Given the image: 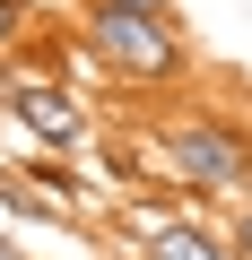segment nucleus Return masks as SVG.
<instances>
[{
	"label": "nucleus",
	"mask_w": 252,
	"mask_h": 260,
	"mask_svg": "<svg viewBox=\"0 0 252 260\" xmlns=\"http://www.w3.org/2000/svg\"><path fill=\"white\" fill-rule=\"evenodd\" d=\"M0 260H18V243H9V234H0Z\"/></svg>",
	"instance_id": "obj_9"
},
{
	"label": "nucleus",
	"mask_w": 252,
	"mask_h": 260,
	"mask_svg": "<svg viewBox=\"0 0 252 260\" xmlns=\"http://www.w3.org/2000/svg\"><path fill=\"white\" fill-rule=\"evenodd\" d=\"M0 208H9V217H35V225H61L70 217V200L61 191H35V174H18V165H0Z\"/></svg>",
	"instance_id": "obj_5"
},
{
	"label": "nucleus",
	"mask_w": 252,
	"mask_h": 260,
	"mask_svg": "<svg viewBox=\"0 0 252 260\" xmlns=\"http://www.w3.org/2000/svg\"><path fill=\"white\" fill-rule=\"evenodd\" d=\"M113 87H174L183 70H191V44L174 35V18L165 9H78V35H70Z\"/></svg>",
	"instance_id": "obj_2"
},
{
	"label": "nucleus",
	"mask_w": 252,
	"mask_h": 260,
	"mask_svg": "<svg viewBox=\"0 0 252 260\" xmlns=\"http://www.w3.org/2000/svg\"><path fill=\"white\" fill-rule=\"evenodd\" d=\"M35 26H44V9H35V0H0V61H9Z\"/></svg>",
	"instance_id": "obj_6"
},
{
	"label": "nucleus",
	"mask_w": 252,
	"mask_h": 260,
	"mask_svg": "<svg viewBox=\"0 0 252 260\" xmlns=\"http://www.w3.org/2000/svg\"><path fill=\"white\" fill-rule=\"evenodd\" d=\"M226 243H235V260H252V200H235V225H226Z\"/></svg>",
	"instance_id": "obj_7"
},
{
	"label": "nucleus",
	"mask_w": 252,
	"mask_h": 260,
	"mask_svg": "<svg viewBox=\"0 0 252 260\" xmlns=\"http://www.w3.org/2000/svg\"><path fill=\"white\" fill-rule=\"evenodd\" d=\"M139 260H235V243H226L217 225H200L191 208H174V217L148 234V251H139Z\"/></svg>",
	"instance_id": "obj_4"
},
{
	"label": "nucleus",
	"mask_w": 252,
	"mask_h": 260,
	"mask_svg": "<svg viewBox=\"0 0 252 260\" xmlns=\"http://www.w3.org/2000/svg\"><path fill=\"white\" fill-rule=\"evenodd\" d=\"M87 9H165V0H87Z\"/></svg>",
	"instance_id": "obj_8"
},
{
	"label": "nucleus",
	"mask_w": 252,
	"mask_h": 260,
	"mask_svg": "<svg viewBox=\"0 0 252 260\" xmlns=\"http://www.w3.org/2000/svg\"><path fill=\"white\" fill-rule=\"evenodd\" d=\"M139 148L157 156V182L183 200H252V139L217 113H157Z\"/></svg>",
	"instance_id": "obj_1"
},
{
	"label": "nucleus",
	"mask_w": 252,
	"mask_h": 260,
	"mask_svg": "<svg viewBox=\"0 0 252 260\" xmlns=\"http://www.w3.org/2000/svg\"><path fill=\"white\" fill-rule=\"evenodd\" d=\"M0 113H9L44 156H78L96 139V113L78 104V87H61L52 70H9L0 61Z\"/></svg>",
	"instance_id": "obj_3"
}]
</instances>
